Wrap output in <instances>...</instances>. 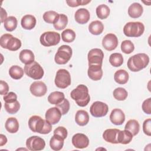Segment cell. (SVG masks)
Listing matches in <instances>:
<instances>
[{
    "mask_svg": "<svg viewBox=\"0 0 151 151\" xmlns=\"http://www.w3.org/2000/svg\"><path fill=\"white\" fill-rule=\"evenodd\" d=\"M52 124L39 116H32L28 120L30 130L35 133L46 134L52 130Z\"/></svg>",
    "mask_w": 151,
    "mask_h": 151,
    "instance_id": "6da1fadb",
    "label": "cell"
},
{
    "mask_svg": "<svg viewBox=\"0 0 151 151\" xmlns=\"http://www.w3.org/2000/svg\"><path fill=\"white\" fill-rule=\"evenodd\" d=\"M70 96L76 101V104L80 107L86 106L90 100L88 89L84 84H80L73 90L70 93Z\"/></svg>",
    "mask_w": 151,
    "mask_h": 151,
    "instance_id": "7a4b0ae2",
    "label": "cell"
},
{
    "mask_svg": "<svg viewBox=\"0 0 151 151\" xmlns=\"http://www.w3.org/2000/svg\"><path fill=\"white\" fill-rule=\"evenodd\" d=\"M149 63V56L145 53H139L130 57L127 63L129 69L137 72L146 68Z\"/></svg>",
    "mask_w": 151,
    "mask_h": 151,
    "instance_id": "3957f363",
    "label": "cell"
},
{
    "mask_svg": "<svg viewBox=\"0 0 151 151\" xmlns=\"http://www.w3.org/2000/svg\"><path fill=\"white\" fill-rule=\"evenodd\" d=\"M21 41L19 39L14 37L10 34H3L0 38L1 47L9 51H15L19 50L21 47Z\"/></svg>",
    "mask_w": 151,
    "mask_h": 151,
    "instance_id": "277c9868",
    "label": "cell"
},
{
    "mask_svg": "<svg viewBox=\"0 0 151 151\" xmlns=\"http://www.w3.org/2000/svg\"><path fill=\"white\" fill-rule=\"evenodd\" d=\"M145 31V26L140 22H129L123 27V33L128 37H139Z\"/></svg>",
    "mask_w": 151,
    "mask_h": 151,
    "instance_id": "5b68a950",
    "label": "cell"
},
{
    "mask_svg": "<svg viewBox=\"0 0 151 151\" xmlns=\"http://www.w3.org/2000/svg\"><path fill=\"white\" fill-rule=\"evenodd\" d=\"M72 54V49L69 45H63L58 48L55 54V62L58 64H65L71 59Z\"/></svg>",
    "mask_w": 151,
    "mask_h": 151,
    "instance_id": "8992f818",
    "label": "cell"
},
{
    "mask_svg": "<svg viewBox=\"0 0 151 151\" xmlns=\"http://www.w3.org/2000/svg\"><path fill=\"white\" fill-rule=\"evenodd\" d=\"M24 70L27 76L34 80L41 79L44 74L42 67L35 61L29 64H26L24 66Z\"/></svg>",
    "mask_w": 151,
    "mask_h": 151,
    "instance_id": "52a82bcc",
    "label": "cell"
},
{
    "mask_svg": "<svg viewBox=\"0 0 151 151\" xmlns=\"http://www.w3.org/2000/svg\"><path fill=\"white\" fill-rule=\"evenodd\" d=\"M60 39L59 33L55 31H47L41 35L40 41L44 47H51L57 45L60 42Z\"/></svg>",
    "mask_w": 151,
    "mask_h": 151,
    "instance_id": "ba28073f",
    "label": "cell"
},
{
    "mask_svg": "<svg viewBox=\"0 0 151 151\" xmlns=\"http://www.w3.org/2000/svg\"><path fill=\"white\" fill-rule=\"evenodd\" d=\"M55 86L60 88H65L71 84V76L65 69H59L56 73L54 80Z\"/></svg>",
    "mask_w": 151,
    "mask_h": 151,
    "instance_id": "9c48e42d",
    "label": "cell"
},
{
    "mask_svg": "<svg viewBox=\"0 0 151 151\" xmlns=\"http://www.w3.org/2000/svg\"><path fill=\"white\" fill-rule=\"evenodd\" d=\"M109 111L107 104L100 101L94 102L90 108L91 114L94 117H101L105 116Z\"/></svg>",
    "mask_w": 151,
    "mask_h": 151,
    "instance_id": "30bf717a",
    "label": "cell"
},
{
    "mask_svg": "<svg viewBox=\"0 0 151 151\" xmlns=\"http://www.w3.org/2000/svg\"><path fill=\"white\" fill-rule=\"evenodd\" d=\"M26 146L31 151H38L43 150L45 146V140L37 136H32L27 139Z\"/></svg>",
    "mask_w": 151,
    "mask_h": 151,
    "instance_id": "8fae6325",
    "label": "cell"
},
{
    "mask_svg": "<svg viewBox=\"0 0 151 151\" xmlns=\"http://www.w3.org/2000/svg\"><path fill=\"white\" fill-rule=\"evenodd\" d=\"M104 58V53L101 49L93 48L90 50L87 55L88 65H102Z\"/></svg>",
    "mask_w": 151,
    "mask_h": 151,
    "instance_id": "7c38bea8",
    "label": "cell"
},
{
    "mask_svg": "<svg viewBox=\"0 0 151 151\" xmlns=\"http://www.w3.org/2000/svg\"><path fill=\"white\" fill-rule=\"evenodd\" d=\"M118 39L116 35L112 33L106 34L102 40V45L107 51H113L118 45Z\"/></svg>",
    "mask_w": 151,
    "mask_h": 151,
    "instance_id": "4fadbf2b",
    "label": "cell"
},
{
    "mask_svg": "<svg viewBox=\"0 0 151 151\" xmlns=\"http://www.w3.org/2000/svg\"><path fill=\"white\" fill-rule=\"evenodd\" d=\"M29 90L32 95L36 97H41L46 94L47 87L44 82L36 81L31 84Z\"/></svg>",
    "mask_w": 151,
    "mask_h": 151,
    "instance_id": "5bb4252c",
    "label": "cell"
},
{
    "mask_svg": "<svg viewBox=\"0 0 151 151\" xmlns=\"http://www.w3.org/2000/svg\"><path fill=\"white\" fill-rule=\"evenodd\" d=\"M61 113L57 107L48 109L45 113V120L51 124H55L59 122L61 117Z\"/></svg>",
    "mask_w": 151,
    "mask_h": 151,
    "instance_id": "9a60e30c",
    "label": "cell"
},
{
    "mask_svg": "<svg viewBox=\"0 0 151 151\" xmlns=\"http://www.w3.org/2000/svg\"><path fill=\"white\" fill-rule=\"evenodd\" d=\"M72 143L78 149H84L89 145L88 137L83 133H76L72 137Z\"/></svg>",
    "mask_w": 151,
    "mask_h": 151,
    "instance_id": "2e32d148",
    "label": "cell"
},
{
    "mask_svg": "<svg viewBox=\"0 0 151 151\" xmlns=\"http://www.w3.org/2000/svg\"><path fill=\"white\" fill-rule=\"evenodd\" d=\"M87 74L88 77L94 81L100 80L103 76L102 65H88Z\"/></svg>",
    "mask_w": 151,
    "mask_h": 151,
    "instance_id": "e0dca14e",
    "label": "cell"
},
{
    "mask_svg": "<svg viewBox=\"0 0 151 151\" xmlns=\"http://www.w3.org/2000/svg\"><path fill=\"white\" fill-rule=\"evenodd\" d=\"M119 131L120 130L117 129H106L103 133V138L107 142L112 144H117Z\"/></svg>",
    "mask_w": 151,
    "mask_h": 151,
    "instance_id": "ac0fdd59",
    "label": "cell"
},
{
    "mask_svg": "<svg viewBox=\"0 0 151 151\" xmlns=\"http://www.w3.org/2000/svg\"><path fill=\"white\" fill-rule=\"evenodd\" d=\"M110 120L115 125H121L125 120L124 113L120 109H114L110 113Z\"/></svg>",
    "mask_w": 151,
    "mask_h": 151,
    "instance_id": "d6986e66",
    "label": "cell"
},
{
    "mask_svg": "<svg viewBox=\"0 0 151 151\" xmlns=\"http://www.w3.org/2000/svg\"><path fill=\"white\" fill-rule=\"evenodd\" d=\"M90 18V12L86 8H80L77 9L74 14L76 21L80 24H86L89 21Z\"/></svg>",
    "mask_w": 151,
    "mask_h": 151,
    "instance_id": "ffe728a7",
    "label": "cell"
},
{
    "mask_svg": "<svg viewBox=\"0 0 151 151\" xmlns=\"http://www.w3.org/2000/svg\"><path fill=\"white\" fill-rule=\"evenodd\" d=\"M36 18L32 15H24L21 21L22 27L27 30H31L33 29L36 25Z\"/></svg>",
    "mask_w": 151,
    "mask_h": 151,
    "instance_id": "44dd1931",
    "label": "cell"
},
{
    "mask_svg": "<svg viewBox=\"0 0 151 151\" xmlns=\"http://www.w3.org/2000/svg\"><path fill=\"white\" fill-rule=\"evenodd\" d=\"M143 12V6L137 2L132 4L128 8V14L132 18H137L141 17Z\"/></svg>",
    "mask_w": 151,
    "mask_h": 151,
    "instance_id": "7402d4cb",
    "label": "cell"
},
{
    "mask_svg": "<svg viewBox=\"0 0 151 151\" xmlns=\"http://www.w3.org/2000/svg\"><path fill=\"white\" fill-rule=\"evenodd\" d=\"M75 121L80 126L86 125L89 122V115L88 113L84 110H78L75 116Z\"/></svg>",
    "mask_w": 151,
    "mask_h": 151,
    "instance_id": "603a6c76",
    "label": "cell"
},
{
    "mask_svg": "<svg viewBox=\"0 0 151 151\" xmlns=\"http://www.w3.org/2000/svg\"><path fill=\"white\" fill-rule=\"evenodd\" d=\"M19 58L20 61L23 63L26 64H29L33 61H34L35 57L33 52L28 49L22 50L19 55Z\"/></svg>",
    "mask_w": 151,
    "mask_h": 151,
    "instance_id": "cb8c5ba5",
    "label": "cell"
},
{
    "mask_svg": "<svg viewBox=\"0 0 151 151\" xmlns=\"http://www.w3.org/2000/svg\"><path fill=\"white\" fill-rule=\"evenodd\" d=\"M64 140V139L61 136L54 134L50 140V147L55 151L60 150L63 147Z\"/></svg>",
    "mask_w": 151,
    "mask_h": 151,
    "instance_id": "d4e9b609",
    "label": "cell"
},
{
    "mask_svg": "<svg viewBox=\"0 0 151 151\" xmlns=\"http://www.w3.org/2000/svg\"><path fill=\"white\" fill-rule=\"evenodd\" d=\"M104 30L103 24L98 20L92 21L88 25L89 32L94 35L101 34Z\"/></svg>",
    "mask_w": 151,
    "mask_h": 151,
    "instance_id": "484cf974",
    "label": "cell"
},
{
    "mask_svg": "<svg viewBox=\"0 0 151 151\" xmlns=\"http://www.w3.org/2000/svg\"><path fill=\"white\" fill-rule=\"evenodd\" d=\"M19 123L15 117L8 118L5 122V127L6 130L10 133H15L19 129Z\"/></svg>",
    "mask_w": 151,
    "mask_h": 151,
    "instance_id": "4316f807",
    "label": "cell"
},
{
    "mask_svg": "<svg viewBox=\"0 0 151 151\" xmlns=\"http://www.w3.org/2000/svg\"><path fill=\"white\" fill-rule=\"evenodd\" d=\"M128 73L123 69L116 71L114 75V81L119 84H124L129 80Z\"/></svg>",
    "mask_w": 151,
    "mask_h": 151,
    "instance_id": "83f0119b",
    "label": "cell"
},
{
    "mask_svg": "<svg viewBox=\"0 0 151 151\" xmlns=\"http://www.w3.org/2000/svg\"><path fill=\"white\" fill-rule=\"evenodd\" d=\"M124 129L129 131L133 136H136L139 132L140 124L136 120L131 119L126 123Z\"/></svg>",
    "mask_w": 151,
    "mask_h": 151,
    "instance_id": "f1b7e54d",
    "label": "cell"
},
{
    "mask_svg": "<svg viewBox=\"0 0 151 151\" xmlns=\"http://www.w3.org/2000/svg\"><path fill=\"white\" fill-rule=\"evenodd\" d=\"M65 99L64 94L61 91H54L51 93L48 97V101L50 104H57Z\"/></svg>",
    "mask_w": 151,
    "mask_h": 151,
    "instance_id": "f546056e",
    "label": "cell"
},
{
    "mask_svg": "<svg viewBox=\"0 0 151 151\" xmlns=\"http://www.w3.org/2000/svg\"><path fill=\"white\" fill-rule=\"evenodd\" d=\"M133 137V136L129 131L125 129L120 130L118 136V143L127 145L132 141Z\"/></svg>",
    "mask_w": 151,
    "mask_h": 151,
    "instance_id": "4dcf8cb0",
    "label": "cell"
},
{
    "mask_svg": "<svg viewBox=\"0 0 151 151\" xmlns=\"http://www.w3.org/2000/svg\"><path fill=\"white\" fill-rule=\"evenodd\" d=\"M110 9L109 7L105 4L99 5L96 10V15L99 19H104L107 18L110 14Z\"/></svg>",
    "mask_w": 151,
    "mask_h": 151,
    "instance_id": "1f68e13d",
    "label": "cell"
},
{
    "mask_svg": "<svg viewBox=\"0 0 151 151\" xmlns=\"http://www.w3.org/2000/svg\"><path fill=\"white\" fill-rule=\"evenodd\" d=\"M24 70L18 65H12L9 68V74L14 80H19L24 76Z\"/></svg>",
    "mask_w": 151,
    "mask_h": 151,
    "instance_id": "d6a6232c",
    "label": "cell"
},
{
    "mask_svg": "<svg viewBox=\"0 0 151 151\" xmlns=\"http://www.w3.org/2000/svg\"><path fill=\"white\" fill-rule=\"evenodd\" d=\"M68 24V17L66 15L60 14L57 21L53 24L54 28L58 31L64 29Z\"/></svg>",
    "mask_w": 151,
    "mask_h": 151,
    "instance_id": "836d02e7",
    "label": "cell"
},
{
    "mask_svg": "<svg viewBox=\"0 0 151 151\" xmlns=\"http://www.w3.org/2000/svg\"><path fill=\"white\" fill-rule=\"evenodd\" d=\"M18 21L14 16L8 17L4 22V26L7 31L11 32L15 30L17 27Z\"/></svg>",
    "mask_w": 151,
    "mask_h": 151,
    "instance_id": "e575fe53",
    "label": "cell"
},
{
    "mask_svg": "<svg viewBox=\"0 0 151 151\" xmlns=\"http://www.w3.org/2000/svg\"><path fill=\"white\" fill-rule=\"evenodd\" d=\"M109 62L111 65L115 67L121 66L123 63V58L120 53L115 52L110 55Z\"/></svg>",
    "mask_w": 151,
    "mask_h": 151,
    "instance_id": "d590c367",
    "label": "cell"
},
{
    "mask_svg": "<svg viewBox=\"0 0 151 151\" xmlns=\"http://www.w3.org/2000/svg\"><path fill=\"white\" fill-rule=\"evenodd\" d=\"M59 14L54 11H48L43 14V19L44 21L48 24H54L57 21Z\"/></svg>",
    "mask_w": 151,
    "mask_h": 151,
    "instance_id": "8d00e7d4",
    "label": "cell"
},
{
    "mask_svg": "<svg viewBox=\"0 0 151 151\" xmlns=\"http://www.w3.org/2000/svg\"><path fill=\"white\" fill-rule=\"evenodd\" d=\"M113 94L115 99L119 101H123L127 97L128 93L125 88L123 87H117L114 90Z\"/></svg>",
    "mask_w": 151,
    "mask_h": 151,
    "instance_id": "74e56055",
    "label": "cell"
},
{
    "mask_svg": "<svg viewBox=\"0 0 151 151\" xmlns=\"http://www.w3.org/2000/svg\"><path fill=\"white\" fill-rule=\"evenodd\" d=\"M61 38L65 42H72L76 38V33L73 29H66L62 32Z\"/></svg>",
    "mask_w": 151,
    "mask_h": 151,
    "instance_id": "f35d334b",
    "label": "cell"
},
{
    "mask_svg": "<svg viewBox=\"0 0 151 151\" xmlns=\"http://www.w3.org/2000/svg\"><path fill=\"white\" fill-rule=\"evenodd\" d=\"M4 107L8 113L15 114L20 109V104L17 100L12 103H5Z\"/></svg>",
    "mask_w": 151,
    "mask_h": 151,
    "instance_id": "ab89813d",
    "label": "cell"
},
{
    "mask_svg": "<svg viewBox=\"0 0 151 151\" xmlns=\"http://www.w3.org/2000/svg\"><path fill=\"white\" fill-rule=\"evenodd\" d=\"M134 50L133 43L130 40H124L121 44V50L123 52L129 54Z\"/></svg>",
    "mask_w": 151,
    "mask_h": 151,
    "instance_id": "60d3db41",
    "label": "cell"
},
{
    "mask_svg": "<svg viewBox=\"0 0 151 151\" xmlns=\"http://www.w3.org/2000/svg\"><path fill=\"white\" fill-rule=\"evenodd\" d=\"M55 107H57L60 110L62 115H64L67 114L69 111L70 107V102L67 99H64L61 102L56 104Z\"/></svg>",
    "mask_w": 151,
    "mask_h": 151,
    "instance_id": "b9f144b4",
    "label": "cell"
},
{
    "mask_svg": "<svg viewBox=\"0 0 151 151\" xmlns=\"http://www.w3.org/2000/svg\"><path fill=\"white\" fill-rule=\"evenodd\" d=\"M91 1H84V0H69L66 1V3L69 6L77 7L79 5H84L90 3Z\"/></svg>",
    "mask_w": 151,
    "mask_h": 151,
    "instance_id": "7bdbcfd3",
    "label": "cell"
},
{
    "mask_svg": "<svg viewBox=\"0 0 151 151\" xmlns=\"http://www.w3.org/2000/svg\"><path fill=\"white\" fill-rule=\"evenodd\" d=\"M142 108L143 111L147 114H151V98H148L147 99L144 100L142 103Z\"/></svg>",
    "mask_w": 151,
    "mask_h": 151,
    "instance_id": "ee69618b",
    "label": "cell"
},
{
    "mask_svg": "<svg viewBox=\"0 0 151 151\" xmlns=\"http://www.w3.org/2000/svg\"><path fill=\"white\" fill-rule=\"evenodd\" d=\"M54 134H58L61 136L64 139H65L67 137L68 132H67V130L64 127L58 126L54 130Z\"/></svg>",
    "mask_w": 151,
    "mask_h": 151,
    "instance_id": "f6af8a7d",
    "label": "cell"
},
{
    "mask_svg": "<svg viewBox=\"0 0 151 151\" xmlns=\"http://www.w3.org/2000/svg\"><path fill=\"white\" fill-rule=\"evenodd\" d=\"M3 99L5 103H12L17 100V96L15 93L11 91L4 95Z\"/></svg>",
    "mask_w": 151,
    "mask_h": 151,
    "instance_id": "bcb514c9",
    "label": "cell"
},
{
    "mask_svg": "<svg viewBox=\"0 0 151 151\" xmlns=\"http://www.w3.org/2000/svg\"><path fill=\"white\" fill-rule=\"evenodd\" d=\"M150 124L151 119H147L145 120L143 123V130L145 134L150 136H151V130H150Z\"/></svg>",
    "mask_w": 151,
    "mask_h": 151,
    "instance_id": "7dc6e473",
    "label": "cell"
},
{
    "mask_svg": "<svg viewBox=\"0 0 151 151\" xmlns=\"http://www.w3.org/2000/svg\"><path fill=\"white\" fill-rule=\"evenodd\" d=\"M9 91V86L6 82L0 81V93L1 95H6Z\"/></svg>",
    "mask_w": 151,
    "mask_h": 151,
    "instance_id": "c3c4849f",
    "label": "cell"
},
{
    "mask_svg": "<svg viewBox=\"0 0 151 151\" xmlns=\"http://www.w3.org/2000/svg\"><path fill=\"white\" fill-rule=\"evenodd\" d=\"M7 13L6 11L3 8H1V22H4L5 19L7 18Z\"/></svg>",
    "mask_w": 151,
    "mask_h": 151,
    "instance_id": "681fc988",
    "label": "cell"
},
{
    "mask_svg": "<svg viewBox=\"0 0 151 151\" xmlns=\"http://www.w3.org/2000/svg\"><path fill=\"white\" fill-rule=\"evenodd\" d=\"M6 142H7L6 137L4 134H0V146H4L6 143Z\"/></svg>",
    "mask_w": 151,
    "mask_h": 151,
    "instance_id": "f907efd6",
    "label": "cell"
}]
</instances>
